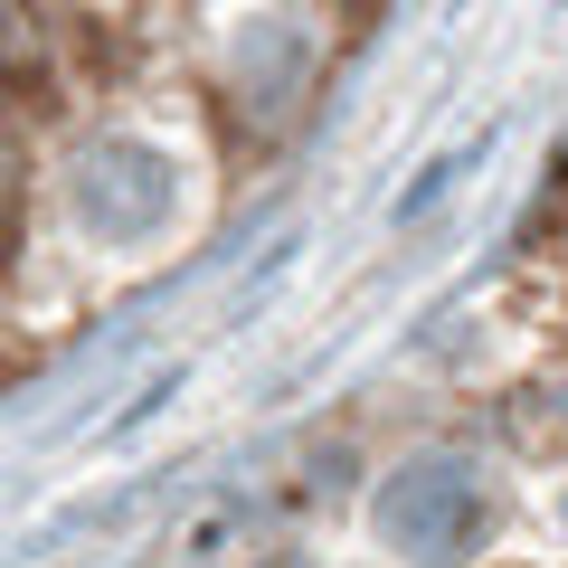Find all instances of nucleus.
Instances as JSON below:
<instances>
[{
	"instance_id": "obj_1",
	"label": "nucleus",
	"mask_w": 568,
	"mask_h": 568,
	"mask_svg": "<svg viewBox=\"0 0 568 568\" xmlns=\"http://www.w3.org/2000/svg\"><path fill=\"white\" fill-rule=\"evenodd\" d=\"M493 511H503V493L474 455H417L379 493V540L417 568H465L493 540Z\"/></svg>"
},
{
	"instance_id": "obj_2",
	"label": "nucleus",
	"mask_w": 568,
	"mask_h": 568,
	"mask_svg": "<svg viewBox=\"0 0 568 568\" xmlns=\"http://www.w3.org/2000/svg\"><path fill=\"white\" fill-rule=\"evenodd\" d=\"M171 190H181V171H171L152 142H104L95 162H85V181H77V209H85L95 237L133 246V237H152V227H171Z\"/></svg>"
}]
</instances>
